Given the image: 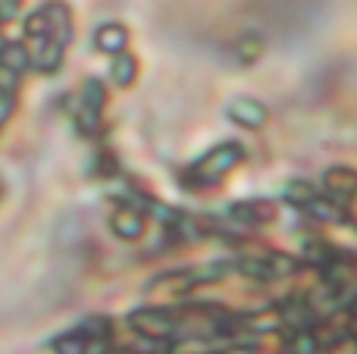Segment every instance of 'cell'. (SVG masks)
<instances>
[{
	"instance_id": "obj_1",
	"label": "cell",
	"mask_w": 357,
	"mask_h": 354,
	"mask_svg": "<svg viewBox=\"0 0 357 354\" xmlns=\"http://www.w3.org/2000/svg\"><path fill=\"white\" fill-rule=\"evenodd\" d=\"M100 50H123L126 47V31L119 25H104V29L94 35Z\"/></svg>"
},
{
	"instance_id": "obj_5",
	"label": "cell",
	"mask_w": 357,
	"mask_h": 354,
	"mask_svg": "<svg viewBox=\"0 0 357 354\" xmlns=\"http://www.w3.org/2000/svg\"><path fill=\"white\" fill-rule=\"evenodd\" d=\"M0 91H3V94L16 91V75H13V69L3 66V63H0Z\"/></svg>"
},
{
	"instance_id": "obj_4",
	"label": "cell",
	"mask_w": 357,
	"mask_h": 354,
	"mask_svg": "<svg viewBox=\"0 0 357 354\" xmlns=\"http://www.w3.org/2000/svg\"><path fill=\"white\" fill-rule=\"evenodd\" d=\"M56 63H60V44H47V47H41L38 66L41 69H56Z\"/></svg>"
},
{
	"instance_id": "obj_6",
	"label": "cell",
	"mask_w": 357,
	"mask_h": 354,
	"mask_svg": "<svg viewBox=\"0 0 357 354\" xmlns=\"http://www.w3.org/2000/svg\"><path fill=\"white\" fill-rule=\"evenodd\" d=\"M85 100H88V107H100V100H104V88H100L98 82H88L85 85Z\"/></svg>"
},
{
	"instance_id": "obj_7",
	"label": "cell",
	"mask_w": 357,
	"mask_h": 354,
	"mask_svg": "<svg viewBox=\"0 0 357 354\" xmlns=\"http://www.w3.org/2000/svg\"><path fill=\"white\" fill-rule=\"evenodd\" d=\"M16 13V0H3L0 3V16H13Z\"/></svg>"
},
{
	"instance_id": "obj_3",
	"label": "cell",
	"mask_w": 357,
	"mask_h": 354,
	"mask_svg": "<svg viewBox=\"0 0 357 354\" xmlns=\"http://www.w3.org/2000/svg\"><path fill=\"white\" fill-rule=\"evenodd\" d=\"M132 72H135V63H132V56H123V60L113 63V79H116L119 85L132 82Z\"/></svg>"
},
{
	"instance_id": "obj_2",
	"label": "cell",
	"mask_w": 357,
	"mask_h": 354,
	"mask_svg": "<svg viewBox=\"0 0 357 354\" xmlns=\"http://www.w3.org/2000/svg\"><path fill=\"white\" fill-rule=\"evenodd\" d=\"M0 63H3V66H10L13 72H22L25 63H29V56H25V50L19 47V44H10V47L0 54Z\"/></svg>"
}]
</instances>
